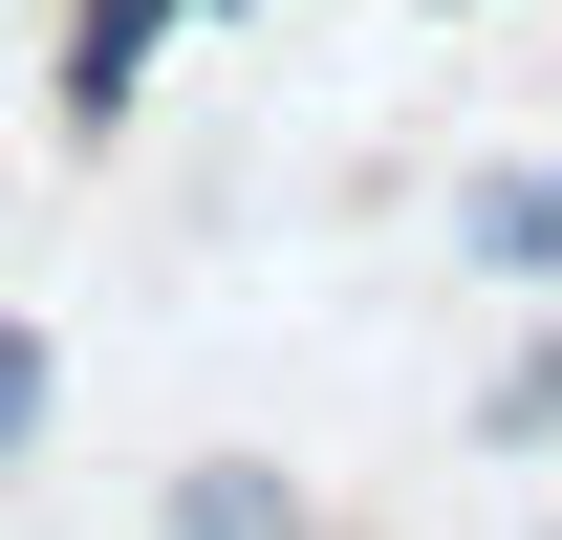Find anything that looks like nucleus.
<instances>
[{"label": "nucleus", "mask_w": 562, "mask_h": 540, "mask_svg": "<svg viewBox=\"0 0 562 540\" xmlns=\"http://www.w3.org/2000/svg\"><path fill=\"white\" fill-rule=\"evenodd\" d=\"M44 410H66V346H44V325H22V303H0V475L44 454Z\"/></svg>", "instance_id": "obj_4"}, {"label": "nucleus", "mask_w": 562, "mask_h": 540, "mask_svg": "<svg viewBox=\"0 0 562 540\" xmlns=\"http://www.w3.org/2000/svg\"><path fill=\"white\" fill-rule=\"evenodd\" d=\"M541 540H562V519H541Z\"/></svg>", "instance_id": "obj_7"}, {"label": "nucleus", "mask_w": 562, "mask_h": 540, "mask_svg": "<svg viewBox=\"0 0 562 540\" xmlns=\"http://www.w3.org/2000/svg\"><path fill=\"white\" fill-rule=\"evenodd\" d=\"M454 238H476V281H562V173H476Z\"/></svg>", "instance_id": "obj_3"}, {"label": "nucleus", "mask_w": 562, "mask_h": 540, "mask_svg": "<svg viewBox=\"0 0 562 540\" xmlns=\"http://www.w3.org/2000/svg\"><path fill=\"white\" fill-rule=\"evenodd\" d=\"M151 540H325V519H303V475H281V454H195L173 497H151Z\"/></svg>", "instance_id": "obj_2"}, {"label": "nucleus", "mask_w": 562, "mask_h": 540, "mask_svg": "<svg viewBox=\"0 0 562 540\" xmlns=\"http://www.w3.org/2000/svg\"><path fill=\"white\" fill-rule=\"evenodd\" d=\"M173 22H195V0H66V131H131V87H151Z\"/></svg>", "instance_id": "obj_1"}, {"label": "nucleus", "mask_w": 562, "mask_h": 540, "mask_svg": "<svg viewBox=\"0 0 562 540\" xmlns=\"http://www.w3.org/2000/svg\"><path fill=\"white\" fill-rule=\"evenodd\" d=\"M195 22H260V0H195Z\"/></svg>", "instance_id": "obj_6"}, {"label": "nucleus", "mask_w": 562, "mask_h": 540, "mask_svg": "<svg viewBox=\"0 0 562 540\" xmlns=\"http://www.w3.org/2000/svg\"><path fill=\"white\" fill-rule=\"evenodd\" d=\"M476 432H519V454H541V432H562V325H541V346H519V368H497V390H476Z\"/></svg>", "instance_id": "obj_5"}]
</instances>
